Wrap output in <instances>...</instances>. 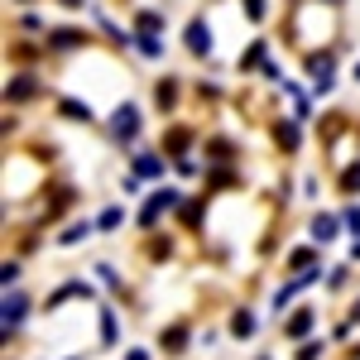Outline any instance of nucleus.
<instances>
[{"label": "nucleus", "mask_w": 360, "mask_h": 360, "mask_svg": "<svg viewBox=\"0 0 360 360\" xmlns=\"http://www.w3.org/2000/svg\"><path fill=\"white\" fill-rule=\"evenodd\" d=\"M188 44H193V49H202V53H207V44H212V39H207V25H193V39H188Z\"/></svg>", "instance_id": "1"}]
</instances>
